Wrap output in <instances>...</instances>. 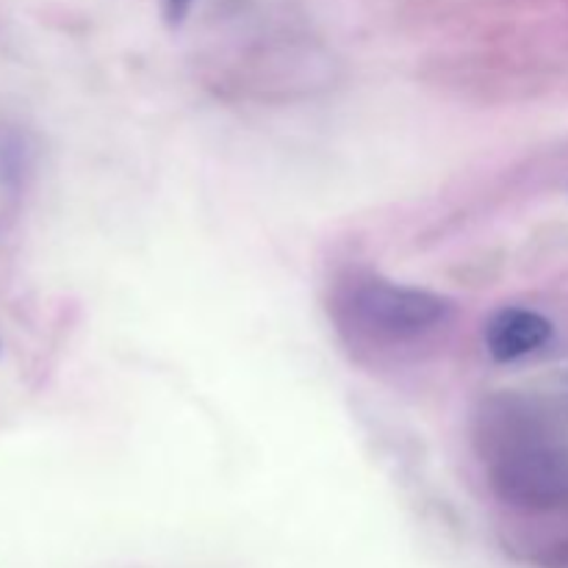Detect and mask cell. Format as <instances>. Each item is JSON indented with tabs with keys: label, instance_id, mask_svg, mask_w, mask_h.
<instances>
[{
	"label": "cell",
	"instance_id": "cell-3",
	"mask_svg": "<svg viewBox=\"0 0 568 568\" xmlns=\"http://www.w3.org/2000/svg\"><path fill=\"white\" fill-rule=\"evenodd\" d=\"M552 333V322L538 311L505 305L488 316L486 327H483V342H486V353L497 364H516V361L547 347Z\"/></svg>",
	"mask_w": 568,
	"mask_h": 568
},
{
	"label": "cell",
	"instance_id": "cell-5",
	"mask_svg": "<svg viewBox=\"0 0 568 568\" xmlns=\"http://www.w3.org/2000/svg\"><path fill=\"white\" fill-rule=\"evenodd\" d=\"M194 3L197 0H159L161 20H164L166 28H181L186 22V17L192 14Z\"/></svg>",
	"mask_w": 568,
	"mask_h": 568
},
{
	"label": "cell",
	"instance_id": "cell-2",
	"mask_svg": "<svg viewBox=\"0 0 568 568\" xmlns=\"http://www.w3.org/2000/svg\"><path fill=\"white\" fill-rule=\"evenodd\" d=\"M336 322L355 344L405 349L453 322V300L386 277H353L336 294Z\"/></svg>",
	"mask_w": 568,
	"mask_h": 568
},
{
	"label": "cell",
	"instance_id": "cell-4",
	"mask_svg": "<svg viewBox=\"0 0 568 568\" xmlns=\"http://www.w3.org/2000/svg\"><path fill=\"white\" fill-rule=\"evenodd\" d=\"M525 558L538 568H568V536L532 541L525 549Z\"/></svg>",
	"mask_w": 568,
	"mask_h": 568
},
{
	"label": "cell",
	"instance_id": "cell-1",
	"mask_svg": "<svg viewBox=\"0 0 568 568\" xmlns=\"http://www.w3.org/2000/svg\"><path fill=\"white\" fill-rule=\"evenodd\" d=\"M475 449L494 497L525 514L568 510V444L516 397H488Z\"/></svg>",
	"mask_w": 568,
	"mask_h": 568
}]
</instances>
